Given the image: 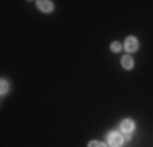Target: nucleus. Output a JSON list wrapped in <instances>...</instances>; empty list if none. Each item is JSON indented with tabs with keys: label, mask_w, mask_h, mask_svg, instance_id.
<instances>
[{
	"label": "nucleus",
	"mask_w": 153,
	"mask_h": 147,
	"mask_svg": "<svg viewBox=\"0 0 153 147\" xmlns=\"http://www.w3.org/2000/svg\"><path fill=\"white\" fill-rule=\"evenodd\" d=\"M111 51L114 52V53H118V52H120L122 51V44L120 42H118V41H115V42H112L111 44Z\"/></svg>",
	"instance_id": "6"
},
{
	"label": "nucleus",
	"mask_w": 153,
	"mask_h": 147,
	"mask_svg": "<svg viewBox=\"0 0 153 147\" xmlns=\"http://www.w3.org/2000/svg\"><path fill=\"white\" fill-rule=\"evenodd\" d=\"M107 140H108V144L111 147H122L124 139L119 132H109L108 136H107Z\"/></svg>",
	"instance_id": "1"
},
{
	"label": "nucleus",
	"mask_w": 153,
	"mask_h": 147,
	"mask_svg": "<svg viewBox=\"0 0 153 147\" xmlns=\"http://www.w3.org/2000/svg\"><path fill=\"white\" fill-rule=\"evenodd\" d=\"M120 128H122V131H123L124 134H130V132L134 131L135 124H134L133 120H130V118H126V120H123V121L120 123Z\"/></svg>",
	"instance_id": "3"
},
{
	"label": "nucleus",
	"mask_w": 153,
	"mask_h": 147,
	"mask_svg": "<svg viewBox=\"0 0 153 147\" xmlns=\"http://www.w3.org/2000/svg\"><path fill=\"white\" fill-rule=\"evenodd\" d=\"M37 7L42 12H51V11L53 10V3H52V1H48V0H38Z\"/></svg>",
	"instance_id": "4"
},
{
	"label": "nucleus",
	"mask_w": 153,
	"mask_h": 147,
	"mask_svg": "<svg viewBox=\"0 0 153 147\" xmlns=\"http://www.w3.org/2000/svg\"><path fill=\"white\" fill-rule=\"evenodd\" d=\"M122 67H123L124 70H131V68L134 67L133 57H131V56H128V54L123 56V57H122Z\"/></svg>",
	"instance_id": "5"
},
{
	"label": "nucleus",
	"mask_w": 153,
	"mask_h": 147,
	"mask_svg": "<svg viewBox=\"0 0 153 147\" xmlns=\"http://www.w3.org/2000/svg\"><path fill=\"white\" fill-rule=\"evenodd\" d=\"M0 90H1V94H6L8 91V83L6 80H1V85H0Z\"/></svg>",
	"instance_id": "8"
},
{
	"label": "nucleus",
	"mask_w": 153,
	"mask_h": 147,
	"mask_svg": "<svg viewBox=\"0 0 153 147\" xmlns=\"http://www.w3.org/2000/svg\"><path fill=\"white\" fill-rule=\"evenodd\" d=\"M138 40L135 38V37H133V35H130V37H127L126 38V41H124V49L128 52V53H133V52H137L138 51Z\"/></svg>",
	"instance_id": "2"
},
{
	"label": "nucleus",
	"mask_w": 153,
	"mask_h": 147,
	"mask_svg": "<svg viewBox=\"0 0 153 147\" xmlns=\"http://www.w3.org/2000/svg\"><path fill=\"white\" fill-rule=\"evenodd\" d=\"M88 147H107V144L102 143V142H99V140H92V142H89Z\"/></svg>",
	"instance_id": "7"
}]
</instances>
